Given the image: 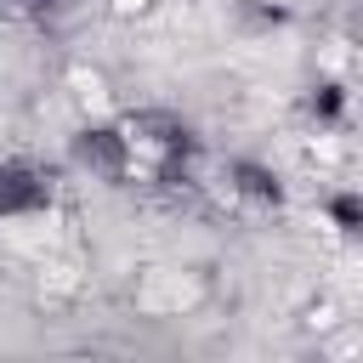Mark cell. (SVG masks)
Masks as SVG:
<instances>
[{"instance_id": "6da1fadb", "label": "cell", "mask_w": 363, "mask_h": 363, "mask_svg": "<svg viewBox=\"0 0 363 363\" xmlns=\"http://www.w3.org/2000/svg\"><path fill=\"white\" fill-rule=\"evenodd\" d=\"M113 6H119V11H142L147 0H113Z\"/></svg>"}]
</instances>
